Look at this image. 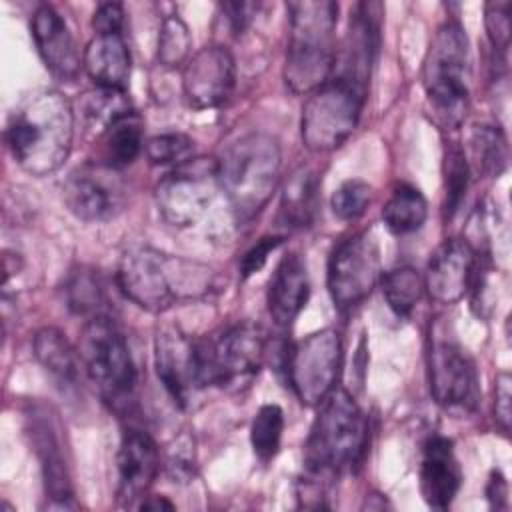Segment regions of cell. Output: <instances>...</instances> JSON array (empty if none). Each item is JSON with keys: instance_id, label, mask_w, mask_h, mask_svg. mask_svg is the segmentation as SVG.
Listing matches in <instances>:
<instances>
[{"instance_id": "4", "label": "cell", "mask_w": 512, "mask_h": 512, "mask_svg": "<svg viewBox=\"0 0 512 512\" xmlns=\"http://www.w3.org/2000/svg\"><path fill=\"white\" fill-rule=\"evenodd\" d=\"M366 436L368 422L360 406L346 390H332L320 402L304 444L306 474L326 480L356 466L364 454Z\"/></svg>"}, {"instance_id": "19", "label": "cell", "mask_w": 512, "mask_h": 512, "mask_svg": "<svg viewBox=\"0 0 512 512\" xmlns=\"http://www.w3.org/2000/svg\"><path fill=\"white\" fill-rule=\"evenodd\" d=\"M118 468V502L132 506L142 500L158 476L160 452L150 434L126 430L116 456Z\"/></svg>"}, {"instance_id": "41", "label": "cell", "mask_w": 512, "mask_h": 512, "mask_svg": "<svg viewBox=\"0 0 512 512\" xmlns=\"http://www.w3.org/2000/svg\"><path fill=\"white\" fill-rule=\"evenodd\" d=\"M94 32H122L124 28V10L116 2L100 4L92 16Z\"/></svg>"}, {"instance_id": "13", "label": "cell", "mask_w": 512, "mask_h": 512, "mask_svg": "<svg viewBox=\"0 0 512 512\" xmlns=\"http://www.w3.org/2000/svg\"><path fill=\"white\" fill-rule=\"evenodd\" d=\"M342 368V340L332 328L300 340L288 354L286 374L304 406H318L332 390Z\"/></svg>"}, {"instance_id": "27", "label": "cell", "mask_w": 512, "mask_h": 512, "mask_svg": "<svg viewBox=\"0 0 512 512\" xmlns=\"http://www.w3.org/2000/svg\"><path fill=\"white\" fill-rule=\"evenodd\" d=\"M130 112V100L126 92L118 88L96 86L80 98V120L84 130L92 136H102L114 122Z\"/></svg>"}, {"instance_id": "10", "label": "cell", "mask_w": 512, "mask_h": 512, "mask_svg": "<svg viewBox=\"0 0 512 512\" xmlns=\"http://www.w3.org/2000/svg\"><path fill=\"white\" fill-rule=\"evenodd\" d=\"M218 190V160L198 156L176 164L158 182L154 198L164 222L186 228L204 216Z\"/></svg>"}, {"instance_id": "7", "label": "cell", "mask_w": 512, "mask_h": 512, "mask_svg": "<svg viewBox=\"0 0 512 512\" xmlns=\"http://www.w3.org/2000/svg\"><path fill=\"white\" fill-rule=\"evenodd\" d=\"M202 384L238 394L252 386L264 358L268 336L260 324L238 322L208 340H196Z\"/></svg>"}, {"instance_id": "5", "label": "cell", "mask_w": 512, "mask_h": 512, "mask_svg": "<svg viewBox=\"0 0 512 512\" xmlns=\"http://www.w3.org/2000/svg\"><path fill=\"white\" fill-rule=\"evenodd\" d=\"M280 176V146L264 132L238 138L218 160V182L240 222L254 218L270 200Z\"/></svg>"}, {"instance_id": "34", "label": "cell", "mask_w": 512, "mask_h": 512, "mask_svg": "<svg viewBox=\"0 0 512 512\" xmlns=\"http://www.w3.org/2000/svg\"><path fill=\"white\" fill-rule=\"evenodd\" d=\"M468 160L464 150L456 144L450 142L444 150V162H442V172H444V214L446 218H452L454 212L460 208L462 198L466 194L468 186Z\"/></svg>"}, {"instance_id": "22", "label": "cell", "mask_w": 512, "mask_h": 512, "mask_svg": "<svg viewBox=\"0 0 512 512\" xmlns=\"http://www.w3.org/2000/svg\"><path fill=\"white\" fill-rule=\"evenodd\" d=\"M28 418L32 422L30 434H32L34 450L40 460L44 490H46V496L52 500L50 506L76 508L70 472L62 452L64 448L54 424L50 422V418H46L44 412H32Z\"/></svg>"}, {"instance_id": "16", "label": "cell", "mask_w": 512, "mask_h": 512, "mask_svg": "<svg viewBox=\"0 0 512 512\" xmlns=\"http://www.w3.org/2000/svg\"><path fill=\"white\" fill-rule=\"evenodd\" d=\"M68 210L84 222H104L122 210V186L112 168L82 166L76 168L62 186Z\"/></svg>"}, {"instance_id": "33", "label": "cell", "mask_w": 512, "mask_h": 512, "mask_svg": "<svg viewBox=\"0 0 512 512\" xmlns=\"http://www.w3.org/2000/svg\"><path fill=\"white\" fill-rule=\"evenodd\" d=\"M284 432V412L278 404H264L250 426V442L254 448V454L262 462H270L282 442Z\"/></svg>"}, {"instance_id": "18", "label": "cell", "mask_w": 512, "mask_h": 512, "mask_svg": "<svg viewBox=\"0 0 512 512\" xmlns=\"http://www.w3.org/2000/svg\"><path fill=\"white\" fill-rule=\"evenodd\" d=\"M380 40V4L360 2L350 14V28L336 60L334 68L340 66L336 78L346 80L362 90H366L370 68L374 64Z\"/></svg>"}, {"instance_id": "30", "label": "cell", "mask_w": 512, "mask_h": 512, "mask_svg": "<svg viewBox=\"0 0 512 512\" xmlns=\"http://www.w3.org/2000/svg\"><path fill=\"white\" fill-rule=\"evenodd\" d=\"M382 294L396 316H410L424 292V278L412 266H398L380 276Z\"/></svg>"}, {"instance_id": "2", "label": "cell", "mask_w": 512, "mask_h": 512, "mask_svg": "<svg viewBox=\"0 0 512 512\" xmlns=\"http://www.w3.org/2000/svg\"><path fill=\"white\" fill-rule=\"evenodd\" d=\"M116 282L130 302L146 312L158 314L176 302L200 298L210 292L212 274L198 262L138 246L122 256Z\"/></svg>"}, {"instance_id": "17", "label": "cell", "mask_w": 512, "mask_h": 512, "mask_svg": "<svg viewBox=\"0 0 512 512\" xmlns=\"http://www.w3.org/2000/svg\"><path fill=\"white\" fill-rule=\"evenodd\" d=\"M476 274V252L470 242L462 238H448L432 252L424 288L430 298L440 304L458 302L472 286Z\"/></svg>"}, {"instance_id": "3", "label": "cell", "mask_w": 512, "mask_h": 512, "mask_svg": "<svg viewBox=\"0 0 512 512\" xmlns=\"http://www.w3.org/2000/svg\"><path fill=\"white\" fill-rule=\"evenodd\" d=\"M290 36L284 60V82L296 94H310L330 80L336 64L334 28L338 4L330 0L288 2Z\"/></svg>"}, {"instance_id": "15", "label": "cell", "mask_w": 512, "mask_h": 512, "mask_svg": "<svg viewBox=\"0 0 512 512\" xmlns=\"http://www.w3.org/2000/svg\"><path fill=\"white\" fill-rule=\"evenodd\" d=\"M154 358L158 378L174 404L190 406L194 394L204 388L196 340H190L180 328L164 326L154 338Z\"/></svg>"}, {"instance_id": "42", "label": "cell", "mask_w": 512, "mask_h": 512, "mask_svg": "<svg viewBox=\"0 0 512 512\" xmlns=\"http://www.w3.org/2000/svg\"><path fill=\"white\" fill-rule=\"evenodd\" d=\"M220 10L234 34H242L246 26L250 24L254 12L258 10V4L254 2H224L220 4Z\"/></svg>"}, {"instance_id": "28", "label": "cell", "mask_w": 512, "mask_h": 512, "mask_svg": "<svg viewBox=\"0 0 512 512\" xmlns=\"http://www.w3.org/2000/svg\"><path fill=\"white\" fill-rule=\"evenodd\" d=\"M428 216V204L422 192L410 184H398L382 208L386 228L396 234H412L422 228Z\"/></svg>"}, {"instance_id": "23", "label": "cell", "mask_w": 512, "mask_h": 512, "mask_svg": "<svg viewBox=\"0 0 512 512\" xmlns=\"http://www.w3.org/2000/svg\"><path fill=\"white\" fill-rule=\"evenodd\" d=\"M308 296L310 278L306 262L298 254H286L278 262L266 292L268 314L274 324L288 328L306 306Z\"/></svg>"}, {"instance_id": "25", "label": "cell", "mask_w": 512, "mask_h": 512, "mask_svg": "<svg viewBox=\"0 0 512 512\" xmlns=\"http://www.w3.org/2000/svg\"><path fill=\"white\" fill-rule=\"evenodd\" d=\"M32 348L38 364L62 390L78 386L82 360L62 330L54 326L40 328L34 334Z\"/></svg>"}, {"instance_id": "35", "label": "cell", "mask_w": 512, "mask_h": 512, "mask_svg": "<svg viewBox=\"0 0 512 512\" xmlns=\"http://www.w3.org/2000/svg\"><path fill=\"white\" fill-rule=\"evenodd\" d=\"M190 44H192V38L186 22L178 14H168L162 20L160 32H158V50H156L158 62L164 68L180 66L188 58Z\"/></svg>"}, {"instance_id": "36", "label": "cell", "mask_w": 512, "mask_h": 512, "mask_svg": "<svg viewBox=\"0 0 512 512\" xmlns=\"http://www.w3.org/2000/svg\"><path fill=\"white\" fill-rule=\"evenodd\" d=\"M370 200H372V186L360 178H352L342 182L334 190L330 198V208L338 220L350 222L360 218L366 212Z\"/></svg>"}, {"instance_id": "14", "label": "cell", "mask_w": 512, "mask_h": 512, "mask_svg": "<svg viewBox=\"0 0 512 512\" xmlns=\"http://www.w3.org/2000/svg\"><path fill=\"white\" fill-rule=\"evenodd\" d=\"M236 84V62L232 52L222 44L200 48L186 60L182 70V92L194 110L222 106Z\"/></svg>"}, {"instance_id": "44", "label": "cell", "mask_w": 512, "mask_h": 512, "mask_svg": "<svg viewBox=\"0 0 512 512\" xmlns=\"http://www.w3.org/2000/svg\"><path fill=\"white\" fill-rule=\"evenodd\" d=\"M140 510H174V504L160 496H144L138 504Z\"/></svg>"}, {"instance_id": "6", "label": "cell", "mask_w": 512, "mask_h": 512, "mask_svg": "<svg viewBox=\"0 0 512 512\" xmlns=\"http://www.w3.org/2000/svg\"><path fill=\"white\" fill-rule=\"evenodd\" d=\"M468 38L458 22L442 24L424 58L422 82L434 122L442 130H456L470 102Z\"/></svg>"}, {"instance_id": "37", "label": "cell", "mask_w": 512, "mask_h": 512, "mask_svg": "<svg viewBox=\"0 0 512 512\" xmlns=\"http://www.w3.org/2000/svg\"><path fill=\"white\" fill-rule=\"evenodd\" d=\"M194 140L182 132H166L152 136L144 144V154L150 164H180L192 156Z\"/></svg>"}, {"instance_id": "1", "label": "cell", "mask_w": 512, "mask_h": 512, "mask_svg": "<svg viewBox=\"0 0 512 512\" xmlns=\"http://www.w3.org/2000/svg\"><path fill=\"white\" fill-rule=\"evenodd\" d=\"M74 108L58 90L26 96L10 114L4 138L14 162L32 176L56 172L72 150Z\"/></svg>"}, {"instance_id": "11", "label": "cell", "mask_w": 512, "mask_h": 512, "mask_svg": "<svg viewBox=\"0 0 512 512\" xmlns=\"http://www.w3.org/2000/svg\"><path fill=\"white\" fill-rule=\"evenodd\" d=\"M428 382L436 404L454 416H470L480 404V378L470 354L446 336H432L426 352Z\"/></svg>"}, {"instance_id": "40", "label": "cell", "mask_w": 512, "mask_h": 512, "mask_svg": "<svg viewBox=\"0 0 512 512\" xmlns=\"http://www.w3.org/2000/svg\"><path fill=\"white\" fill-rule=\"evenodd\" d=\"M510 386H512V376L508 372H500L496 376L494 412H496V422L500 424V428L504 432L510 430V418H512V412H510V398H512Z\"/></svg>"}, {"instance_id": "21", "label": "cell", "mask_w": 512, "mask_h": 512, "mask_svg": "<svg viewBox=\"0 0 512 512\" xmlns=\"http://www.w3.org/2000/svg\"><path fill=\"white\" fill-rule=\"evenodd\" d=\"M462 484V470L450 438L432 436L422 448L420 494L430 508L444 510L452 504Z\"/></svg>"}, {"instance_id": "24", "label": "cell", "mask_w": 512, "mask_h": 512, "mask_svg": "<svg viewBox=\"0 0 512 512\" xmlns=\"http://www.w3.org/2000/svg\"><path fill=\"white\" fill-rule=\"evenodd\" d=\"M86 74L102 88L124 90L130 78V50L122 32H94L82 58Z\"/></svg>"}, {"instance_id": "26", "label": "cell", "mask_w": 512, "mask_h": 512, "mask_svg": "<svg viewBox=\"0 0 512 512\" xmlns=\"http://www.w3.org/2000/svg\"><path fill=\"white\" fill-rule=\"evenodd\" d=\"M318 174L308 168H296L286 180L280 196V220L286 228H308L318 210Z\"/></svg>"}, {"instance_id": "20", "label": "cell", "mask_w": 512, "mask_h": 512, "mask_svg": "<svg viewBox=\"0 0 512 512\" xmlns=\"http://www.w3.org/2000/svg\"><path fill=\"white\" fill-rule=\"evenodd\" d=\"M30 30L46 68L60 80H74L82 64L76 40L64 18L50 4H40L32 14Z\"/></svg>"}, {"instance_id": "12", "label": "cell", "mask_w": 512, "mask_h": 512, "mask_svg": "<svg viewBox=\"0 0 512 512\" xmlns=\"http://www.w3.org/2000/svg\"><path fill=\"white\" fill-rule=\"evenodd\" d=\"M380 246L372 232L344 238L328 260V292L334 306L348 310L364 302L380 282Z\"/></svg>"}, {"instance_id": "9", "label": "cell", "mask_w": 512, "mask_h": 512, "mask_svg": "<svg viewBox=\"0 0 512 512\" xmlns=\"http://www.w3.org/2000/svg\"><path fill=\"white\" fill-rule=\"evenodd\" d=\"M364 96L366 90L340 78H330L312 90L300 116L304 146L312 152H330L342 146L358 126Z\"/></svg>"}, {"instance_id": "8", "label": "cell", "mask_w": 512, "mask_h": 512, "mask_svg": "<svg viewBox=\"0 0 512 512\" xmlns=\"http://www.w3.org/2000/svg\"><path fill=\"white\" fill-rule=\"evenodd\" d=\"M78 354L82 368L106 402L122 406L130 400L136 388V366L122 330L110 316L88 318Z\"/></svg>"}, {"instance_id": "39", "label": "cell", "mask_w": 512, "mask_h": 512, "mask_svg": "<svg viewBox=\"0 0 512 512\" xmlns=\"http://www.w3.org/2000/svg\"><path fill=\"white\" fill-rule=\"evenodd\" d=\"M282 236H264L260 238L240 260V274L242 278H248L256 272H260L268 260V256L282 244Z\"/></svg>"}, {"instance_id": "31", "label": "cell", "mask_w": 512, "mask_h": 512, "mask_svg": "<svg viewBox=\"0 0 512 512\" xmlns=\"http://www.w3.org/2000/svg\"><path fill=\"white\" fill-rule=\"evenodd\" d=\"M472 154L476 168L486 176H500L508 166L506 136L498 126H476L472 132Z\"/></svg>"}, {"instance_id": "29", "label": "cell", "mask_w": 512, "mask_h": 512, "mask_svg": "<svg viewBox=\"0 0 512 512\" xmlns=\"http://www.w3.org/2000/svg\"><path fill=\"white\" fill-rule=\"evenodd\" d=\"M102 136V160L104 166L112 170L130 166L140 156L146 144L142 138V120L134 112L114 122Z\"/></svg>"}, {"instance_id": "32", "label": "cell", "mask_w": 512, "mask_h": 512, "mask_svg": "<svg viewBox=\"0 0 512 512\" xmlns=\"http://www.w3.org/2000/svg\"><path fill=\"white\" fill-rule=\"evenodd\" d=\"M66 302L68 308L76 314L94 318L104 314V286L94 270H74L66 282Z\"/></svg>"}, {"instance_id": "43", "label": "cell", "mask_w": 512, "mask_h": 512, "mask_svg": "<svg viewBox=\"0 0 512 512\" xmlns=\"http://www.w3.org/2000/svg\"><path fill=\"white\" fill-rule=\"evenodd\" d=\"M486 498H488L490 506L496 510L508 508V484L498 470H494L490 474V480L486 484Z\"/></svg>"}, {"instance_id": "38", "label": "cell", "mask_w": 512, "mask_h": 512, "mask_svg": "<svg viewBox=\"0 0 512 512\" xmlns=\"http://www.w3.org/2000/svg\"><path fill=\"white\" fill-rule=\"evenodd\" d=\"M484 26L492 48L500 54H506L510 46V2H488L484 8Z\"/></svg>"}]
</instances>
